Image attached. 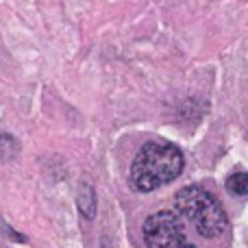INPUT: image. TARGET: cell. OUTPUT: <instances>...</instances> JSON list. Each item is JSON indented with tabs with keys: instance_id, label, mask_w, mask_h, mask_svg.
I'll return each mask as SVG.
<instances>
[{
	"instance_id": "6da1fadb",
	"label": "cell",
	"mask_w": 248,
	"mask_h": 248,
	"mask_svg": "<svg viewBox=\"0 0 248 248\" xmlns=\"http://www.w3.org/2000/svg\"><path fill=\"white\" fill-rule=\"evenodd\" d=\"M183 163V153L174 144L146 141L131 166V185L137 192H153L179 179Z\"/></svg>"
},
{
	"instance_id": "7a4b0ae2",
	"label": "cell",
	"mask_w": 248,
	"mask_h": 248,
	"mask_svg": "<svg viewBox=\"0 0 248 248\" xmlns=\"http://www.w3.org/2000/svg\"><path fill=\"white\" fill-rule=\"evenodd\" d=\"M174 205L179 214H183L189 222L194 224L202 237H220L229 227V218L224 207L211 192L198 187V185H189L176 192Z\"/></svg>"
},
{
	"instance_id": "3957f363",
	"label": "cell",
	"mask_w": 248,
	"mask_h": 248,
	"mask_svg": "<svg viewBox=\"0 0 248 248\" xmlns=\"http://www.w3.org/2000/svg\"><path fill=\"white\" fill-rule=\"evenodd\" d=\"M144 242L148 248H196L174 211H155L144 222Z\"/></svg>"
},
{
	"instance_id": "277c9868",
	"label": "cell",
	"mask_w": 248,
	"mask_h": 248,
	"mask_svg": "<svg viewBox=\"0 0 248 248\" xmlns=\"http://www.w3.org/2000/svg\"><path fill=\"white\" fill-rule=\"evenodd\" d=\"M77 207L83 214V218L92 220L96 216V192L90 183H83L77 194Z\"/></svg>"
},
{
	"instance_id": "5b68a950",
	"label": "cell",
	"mask_w": 248,
	"mask_h": 248,
	"mask_svg": "<svg viewBox=\"0 0 248 248\" xmlns=\"http://www.w3.org/2000/svg\"><path fill=\"white\" fill-rule=\"evenodd\" d=\"M227 189L235 196H248V172H233L227 179Z\"/></svg>"
},
{
	"instance_id": "8992f818",
	"label": "cell",
	"mask_w": 248,
	"mask_h": 248,
	"mask_svg": "<svg viewBox=\"0 0 248 248\" xmlns=\"http://www.w3.org/2000/svg\"><path fill=\"white\" fill-rule=\"evenodd\" d=\"M17 153V141L9 133H0V161H7Z\"/></svg>"
}]
</instances>
